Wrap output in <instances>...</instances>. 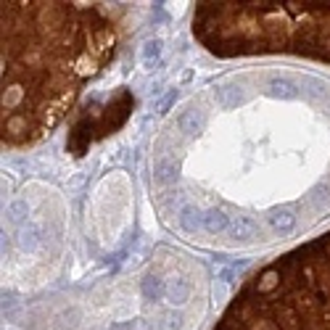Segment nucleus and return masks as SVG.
Listing matches in <instances>:
<instances>
[{"mask_svg":"<svg viewBox=\"0 0 330 330\" xmlns=\"http://www.w3.org/2000/svg\"><path fill=\"white\" fill-rule=\"evenodd\" d=\"M204 230H206L209 235L227 232V230H230V217H227L222 209H209L206 214H204Z\"/></svg>","mask_w":330,"mask_h":330,"instance_id":"nucleus-1","label":"nucleus"},{"mask_svg":"<svg viewBox=\"0 0 330 330\" xmlns=\"http://www.w3.org/2000/svg\"><path fill=\"white\" fill-rule=\"evenodd\" d=\"M161 56H164V42H161V40H146V42H143L140 61H143V66L148 69V72L161 64Z\"/></svg>","mask_w":330,"mask_h":330,"instance_id":"nucleus-2","label":"nucleus"},{"mask_svg":"<svg viewBox=\"0 0 330 330\" xmlns=\"http://www.w3.org/2000/svg\"><path fill=\"white\" fill-rule=\"evenodd\" d=\"M230 238H238V241H251V238H256L259 235V225L251 219V217H238L230 225Z\"/></svg>","mask_w":330,"mask_h":330,"instance_id":"nucleus-3","label":"nucleus"},{"mask_svg":"<svg viewBox=\"0 0 330 330\" xmlns=\"http://www.w3.org/2000/svg\"><path fill=\"white\" fill-rule=\"evenodd\" d=\"M164 296H167L169 304H185L187 296H191V286L182 277H172L167 286H164Z\"/></svg>","mask_w":330,"mask_h":330,"instance_id":"nucleus-4","label":"nucleus"},{"mask_svg":"<svg viewBox=\"0 0 330 330\" xmlns=\"http://www.w3.org/2000/svg\"><path fill=\"white\" fill-rule=\"evenodd\" d=\"M269 225H272V230H277V232H291L293 227H296V214H293L291 209H280L269 217Z\"/></svg>","mask_w":330,"mask_h":330,"instance_id":"nucleus-5","label":"nucleus"},{"mask_svg":"<svg viewBox=\"0 0 330 330\" xmlns=\"http://www.w3.org/2000/svg\"><path fill=\"white\" fill-rule=\"evenodd\" d=\"M201 127H204V116L193 111V109H187L182 116H180V129L185 135H198L201 132Z\"/></svg>","mask_w":330,"mask_h":330,"instance_id":"nucleus-6","label":"nucleus"},{"mask_svg":"<svg viewBox=\"0 0 330 330\" xmlns=\"http://www.w3.org/2000/svg\"><path fill=\"white\" fill-rule=\"evenodd\" d=\"M180 227L185 230V232H196V227L198 225H204V217H201V211H198L196 206H185L182 211H180Z\"/></svg>","mask_w":330,"mask_h":330,"instance_id":"nucleus-7","label":"nucleus"},{"mask_svg":"<svg viewBox=\"0 0 330 330\" xmlns=\"http://www.w3.org/2000/svg\"><path fill=\"white\" fill-rule=\"evenodd\" d=\"M164 296V286H161V280L156 275H148L143 280V299L146 301H159Z\"/></svg>","mask_w":330,"mask_h":330,"instance_id":"nucleus-8","label":"nucleus"},{"mask_svg":"<svg viewBox=\"0 0 330 330\" xmlns=\"http://www.w3.org/2000/svg\"><path fill=\"white\" fill-rule=\"evenodd\" d=\"M269 90H272V96L291 98L293 90H296V85H293L291 79H286V77H272V79H269Z\"/></svg>","mask_w":330,"mask_h":330,"instance_id":"nucleus-9","label":"nucleus"},{"mask_svg":"<svg viewBox=\"0 0 330 330\" xmlns=\"http://www.w3.org/2000/svg\"><path fill=\"white\" fill-rule=\"evenodd\" d=\"M174 101H177V90H172V92H167V96H164L161 101H159V106H156V111L159 114H167L172 106H174Z\"/></svg>","mask_w":330,"mask_h":330,"instance_id":"nucleus-10","label":"nucleus"},{"mask_svg":"<svg viewBox=\"0 0 330 330\" xmlns=\"http://www.w3.org/2000/svg\"><path fill=\"white\" fill-rule=\"evenodd\" d=\"M111 330H137V325L135 322H116V325H111Z\"/></svg>","mask_w":330,"mask_h":330,"instance_id":"nucleus-11","label":"nucleus"}]
</instances>
